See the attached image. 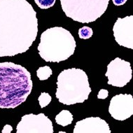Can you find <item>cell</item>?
Here are the masks:
<instances>
[{
	"label": "cell",
	"instance_id": "6da1fadb",
	"mask_svg": "<svg viewBox=\"0 0 133 133\" xmlns=\"http://www.w3.org/2000/svg\"><path fill=\"white\" fill-rule=\"evenodd\" d=\"M37 33V13L27 0H0V57L28 51Z\"/></svg>",
	"mask_w": 133,
	"mask_h": 133
},
{
	"label": "cell",
	"instance_id": "7a4b0ae2",
	"mask_svg": "<svg viewBox=\"0 0 133 133\" xmlns=\"http://www.w3.org/2000/svg\"><path fill=\"white\" fill-rule=\"evenodd\" d=\"M31 74L25 67L11 62H0V108L18 107L32 92Z\"/></svg>",
	"mask_w": 133,
	"mask_h": 133
},
{
	"label": "cell",
	"instance_id": "3957f363",
	"mask_svg": "<svg viewBox=\"0 0 133 133\" xmlns=\"http://www.w3.org/2000/svg\"><path fill=\"white\" fill-rule=\"evenodd\" d=\"M76 46V41L69 31L61 27H54L41 34L38 51L46 62H60L73 55Z\"/></svg>",
	"mask_w": 133,
	"mask_h": 133
},
{
	"label": "cell",
	"instance_id": "277c9868",
	"mask_svg": "<svg viewBox=\"0 0 133 133\" xmlns=\"http://www.w3.org/2000/svg\"><path fill=\"white\" fill-rule=\"evenodd\" d=\"M57 86L56 98L65 105L84 102L92 91L86 73L77 68L64 69L60 72Z\"/></svg>",
	"mask_w": 133,
	"mask_h": 133
},
{
	"label": "cell",
	"instance_id": "5b68a950",
	"mask_svg": "<svg viewBox=\"0 0 133 133\" xmlns=\"http://www.w3.org/2000/svg\"><path fill=\"white\" fill-rule=\"evenodd\" d=\"M109 0H60L67 17L81 23H90L101 17L107 9Z\"/></svg>",
	"mask_w": 133,
	"mask_h": 133
},
{
	"label": "cell",
	"instance_id": "8992f818",
	"mask_svg": "<svg viewBox=\"0 0 133 133\" xmlns=\"http://www.w3.org/2000/svg\"><path fill=\"white\" fill-rule=\"evenodd\" d=\"M53 123L43 113L23 116L16 127L17 133H53Z\"/></svg>",
	"mask_w": 133,
	"mask_h": 133
},
{
	"label": "cell",
	"instance_id": "52a82bcc",
	"mask_svg": "<svg viewBox=\"0 0 133 133\" xmlns=\"http://www.w3.org/2000/svg\"><path fill=\"white\" fill-rule=\"evenodd\" d=\"M132 70L130 63L120 57H116L107 65L105 76L108 78V84L116 87H123L132 79Z\"/></svg>",
	"mask_w": 133,
	"mask_h": 133
},
{
	"label": "cell",
	"instance_id": "ba28073f",
	"mask_svg": "<svg viewBox=\"0 0 133 133\" xmlns=\"http://www.w3.org/2000/svg\"><path fill=\"white\" fill-rule=\"evenodd\" d=\"M111 117L125 121L133 114V97L130 94H119L111 98L109 107Z\"/></svg>",
	"mask_w": 133,
	"mask_h": 133
},
{
	"label": "cell",
	"instance_id": "9c48e42d",
	"mask_svg": "<svg viewBox=\"0 0 133 133\" xmlns=\"http://www.w3.org/2000/svg\"><path fill=\"white\" fill-rule=\"evenodd\" d=\"M115 40L120 46L133 48V16L118 18L113 28Z\"/></svg>",
	"mask_w": 133,
	"mask_h": 133
},
{
	"label": "cell",
	"instance_id": "30bf717a",
	"mask_svg": "<svg viewBox=\"0 0 133 133\" xmlns=\"http://www.w3.org/2000/svg\"><path fill=\"white\" fill-rule=\"evenodd\" d=\"M109 125L99 117H89L78 121L74 133H111Z\"/></svg>",
	"mask_w": 133,
	"mask_h": 133
},
{
	"label": "cell",
	"instance_id": "8fae6325",
	"mask_svg": "<svg viewBox=\"0 0 133 133\" xmlns=\"http://www.w3.org/2000/svg\"><path fill=\"white\" fill-rule=\"evenodd\" d=\"M73 120V115L68 110H62L55 116L56 123L63 127L71 124Z\"/></svg>",
	"mask_w": 133,
	"mask_h": 133
},
{
	"label": "cell",
	"instance_id": "7c38bea8",
	"mask_svg": "<svg viewBox=\"0 0 133 133\" xmlns=\"http://www.w3.org/2000/svg\"><path fill=\"white\" fill-rule=\"evenodd\" d=\"M53 71L50 66H44L39 67L37 71V77L40 81L47 80L52 75Z\"/></svg>",
	"mask_w": 133,
	"mask_h": 133
},
{
	"label": "cell",
	"instance_id": "4fadbf2b",
	"mask_svg": "<svg viewBox=\"0 0 133 133\" xmlns=\"http://www.w3.org/2000/svg\"><path fill=\"white\" fill-rule=\"evenodd\" d=\"M52 97L47 92H41L38 98V101L39 102V105L41 108H44L51 103Z\"/></svg>",
	"mask_w": 133,
	"mask_h": 133
},
{
	"label": "cell",
	"instance_id": "5bb4252c",
	"mask_svg": "<svg viewBox=\"0 0 133 133\" xmlns=\"http://www.w3.org/2000/svg\"><path fill=\"white\" fill-rule=\"evenodd\" d=\"M93 31L91 28L88 26H84L78 30L79 38L82 39H88L92 36Z\"/></svg>",
	"mask_w": 133,
	"mask_h": 133
},
{
	"label": "cell",
	"instance_id": "9a60e30c",
	"mask_svg": "<svg viewBox=\"0 0 133 133\" xmlns=\"http://www.w3.org/2000/svg\"><path fill=\"white\" fill-rule=\"evenodd\" d=\"M36 4L41 9H47L53 6L56 0H35Z\"/></svg>",
	"mask_w": 133,
	"mask_h": 133
},
{
	"label": "cell",
	"instance_id": "2e32d148",
	"mask_svg": "<svg viewBox=\"0 0 133 133\" xmlns=\"http://www.w3.org/2000/svg\"><path fill=\"white\" fill-rule=\"evenodd\" d=\"M109 96V92H108L107 90L105 89H101L98 92L97 95V98L98 99H104L107 97Z\"/></svg>",
	"mask_w": 133,
	"mask_h": 133
},
{
	"label": "cell",
	"instance_id": "e0dca14e",
	"mask_svg": "<svg viewBox=\"0 0 133 133\" xmlns=\"http://www.w3.org/2000/svg\"><path fill=\"white\" fill-rule=\"evenodd\" d=\"M13 131V128L10 125H6L3 128L2 133H11Z\"/></svg>",
	"mask_w": 133,
	"mask_h": 133
},
{
	"label": "cell",
	"instance_id": "ac0fdd59",
	"mask_svg": "<svg viewBox=\"0 0 133 133\" xmlns=\"http://www.w3.org/2000/svg\"><path fill=\"white\" fill-rule=\"evenodd\" d=\"M114 4L116 6H122L126 3L127 0H112Z\"/></svg>",
	"mask_w": 133,
	"mask_h": 133
}]
</instances>
